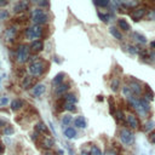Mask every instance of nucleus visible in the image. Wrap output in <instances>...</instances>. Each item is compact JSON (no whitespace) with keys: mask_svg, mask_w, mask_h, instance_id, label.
Masks as SVG:
<instances>
[{"mask_svg":"<svg viewBox=\"0 0 155 155\" xmlns=\"http://www.w3.org/2000/svg\"><path fill=\"white\" fill-rule=\"evenodd\" d=\"M72 123V116L70 115H63V118H62V124L64 125V126H67V125H69Z\"/></svg>","mask_w":155,"mask_h":155,"instance_id":"nucleus-28","label":"nucleus"},{"mask_svg":"<svg viewBox=\"0 0 155 155\" xmlns=\"http://www.w3.org/2000/svg\"><path fill=\"white\" fill-rule=\"evenodd\" d=\"M8 16H9V12L6 11V10H1V11H0V19H5Z\"/></svg>","mask_w":155,"mask_h":155,"instance_id":"nucleus-34","label":"nucleus"},{"mask_svg":"<svg viewBox=\"0 0 155 155\" xmlns=\"http://www.w3.org/2000/svg\"><path fill=\"white\" fill-rule=\"evenodd\" d=\"M90 154H91V155H102V152H101V149H99L97 145H92V147H91Z\"/></svg>","mask_w":155,"mask_h":155,"instance_id":"nucleus-26","label":"nucleus"},{"mask_svg":"<svg viewBox=\"0 0 155 155\" xmlns=\"http://www.w3.org/2000/svg\"><path fill=\"white\" fill-rule=\"evenodd\" d=\"M98 16H99V18L102 19L103 22H108V21H109V18H110L109 15H103V13H98Z\"/></svg>","mask_w":155,"mask_h":155,"instance_id":"nucleus-31","label":"nucleus"},{"mask_svg":"<svg viewBox=\"0 0 155 155\" xmlns=\"http://www.w3.org/2000/svg\"><path fill=\"white\" fill-rule=\"evenodd\" d=\"M145 15V10L143 9V8H138V9H134L131 13H130V16H131V18L133 19V21H139L141 18H142L143 16Z\"/></svg>","mask_w":155,"mask_h":155,"instance_id":"nucleus-8","label":"nucleus"},{"mask_svg":"<svg viewBox=\"0 0 155 155\" xmlns=\"http://www.w3.org/2000/svg\"><path fill=\"white\" fill-rule=\"evenodd\" d=\"M4 125H5V123H4V121L0 120V126H4Z\"/></svg>","mask_w":155,"mask_h":155,"instance_id":"nucleus-43","label":"nucleus"},{"mask_svg":"<svg viewBox=\"0 0 155 155\" xmlns=\"http://www.w3.org/2000/svg\"><path fill=\"white\" fill-rule=\"evenodd\" d=\"M64 136L67 137V138H69V139H72V138H74L76 136V131L73 129V127H68V129H65V131H64Z\"/></svg>","mask_w":155,"mask_h":155,"instance_id":"nucleus-21","label":"nucleus"},{"mask_svg":"<svg viewBox=\"0 0 155 155\" xmlns=\"http://www.w3.org/2000/svg\"><path fill=\"white\" fill-rule=\"evenodd\" d=\"M132 37L136 39V40H138L139 43H142V44H145L147 43V38L144 37V35H142L141 33H137V32H134L133 34H132Z\"/></svg>","mask_w":155,"mask_h":155,"instance_id":"nucleus-23","label":"nucleus"},{"mask_svg":"<svg viewBox=\"0 0 155 155\" xmlns=\"http://www.w3.org/2000/svg\"><path fill=\"white\" fill-rule=\"evenodd\" d=\"M118 23H119V27H120L121 29H124V30H126V32H129V30H130V24L127 23V21H126V19H124V18H120Z\"/></svg>","mask_w":155,"mask_h":155,"instance_id":"nucleus-22","label":"nucleus"},{"mask_svg":"<svg viewBox=\"0 0 155 155\" xmlns=\"http://www.w3.org/2000/svg\"><path fill=\"white\" fill-rule=\"evenodd\" d=\"M154 129V123L153 121H148V123L145 124V127H144V131H150Z\"/></svg>","mask_w":155,"mask_h":155,"instance_id":"nucleus-30","label":"nucleus"},{"mask_svg":"<svg viewBox=\"0 0 155 155\" xmlns=\"http://www.w3.org/2000/svg\"><path fill=\"white\" fill-rule=\"evenodd\" d=\"M28 1L27 0H21V1H18L15 6H13V12L15 13H21L23 11H25L28 9Z\"/></svg>","mask_w":155,"mask_h":155,"instance_id":"nucleus-7","label":"nucleus"},{"mask_svg":"<svg viewBox=\"0 0 155 155\" xmlns=\"http://www.w3.org/2000/svg\"><path fill=\"white\" fill-rule=\"evenodd\" d=\"M129 89L131 90V92L133 95H136V96H139L141 92H142V87H141V85L136 81H131L129 85Z\"/></svg>","mask_w":155,"mask_h":155,"instance_id":"nucleus-9","label":"nucleus"},{"mask_svg":"<svg viewBox=\"0 0 155 155\" xmlns=\"http://www.w3.org/2000/svg\"><path fill=\"white\" fill-rule=\"evenodd\" d=\"M109 33L110 34L115 38V39H118V40H121L123 39V35H121V33H120V30L118 29V28H115V27H110L109 28Z\"/></svg>","mask_w":155,"mask_h":155,"instance_id":"nucleus-17","label":"nucleus"},{"mask_svg":"<svg viewBox=\"0 0 155 155\" xmlns=\"http://www.w3.org/2000/svg\"><path fill=\"white\" fill-rule=\"evenodd\" d=\"M93 3L97 6H99V8H107V6L109 5L110 0H93Z\"/></svg>","mask_w":155,"mask_h":155,"instance_id":"nucleus-24","label":"nucleus"},{"mask_svg":"<svg viewBox=\"0 0 155 155\" xmlns=\"http://www.w3.org/2000/svg\"><path fill=\"white\" fill-rule=\"evenodd\" d=\"M126 121L129 126H131L132 129H138V120L136 119V116L132 115V114H129V115L126 116Z\"/></svg>","mask_w":155,"mask_h":155,"instance_id":"nucleus-10","label":"nucleus"},{"mask_svg":"<svg viewBox=\"0 0 155 155\" xmlns=\"http://www.w3.org/2000/svg\"><path fill=\"white\" fill-rule=\"evenodd\" d=\"M9 103V98L8 97H1L0 98V105H6Z\"/></svg>","mask_w":155,"mask_h":155,"instance_id":"nucleus-36","label":"nucleus"},{"mask_svg":"<svg viewBox=\"0 0 155 155\" xmlns=\"http://www.w3.org/2000/svg\"><path fill=\"white\" fill-rule=\"evenodd\" d=\"M65 101L67 103H72V104H75L78 98L75 97V95H73V93H68V95L65 96Z\"/></svg>","mask_w":155,"mask_h":155,"instance_id":"nucleus-25","label":"nucleus"},{"mask_svg":"<svg viewBox=\"0 0 155 155\" xmlns=\"http://www.w3.org/2000/svg\"><path fill=\"white\" fill-rule=\"evenodd\" d=\"M129 101H130V103L132 104V107L138 112L139 115H147V112L144 110L142 103H141V98H136L134 95H132V96L129 97Z\"/></svg>","mask_w":155,"mask_h":155,"instance_id":"nucleus-3","label":"nucleus"},{"mask_svg":"<svg viewBox=\"0 0 155 155\" xmlns=\"http://www.w3.org/2000/svg\"><path fill=\"white\" fill-rule=\"evenodd\" d=\"M4 150H5V145L0 143V154H3V153H4Z\"/></svg>","mask_w":155,"mask_h":155,"instance_id":"nucleus-40","label":"nucleus"},{"mask_svg":"<svg viewBox=\"0 0 155 155\" xmlns=\"http://www.w3.org/2000/svg\"><path fill=\"white\" fill-rule=\"evenodd\" d=\"M81 155H91V154H87L86 152H83V153H81Z\"/></svg>","mask_w":155,"mask_h":155,"instance_id":"nucleus-44","label":"nucleus"},{"mask_svg":"<svg viewBox=\"0 0 155 155\" xmlns=\"http://www.w3.org/2000/svg\"><path fill=\"white\" fill-rule=\"evenodd\" d=\"M144 97H145L147 101H153V98H154V93H153V91L149 89V87H147V92H145Z\"/></svg>","mask_w":155,"mask_h":155,"instance_id":"nucleus-27","label":"nucleus"},{"mask_svg":"<svg viewBox=\"0 0 155 155\" xmlns=\"http://www.w3.org/2000/svg\"><path fill=\"white\" fill-rule=\"evenodd\" d=\"M69 89V85L68 84H61L59 86H57L56 87V93L58 96H61V95H63V93Z\"/></svg>","mask_w":155,"mask_h":155,"instance_id":"nucleus-19","label":"nucleus"},{"mask_svg":"<svg viewBox=\"0 0 155 155\" xmlns=\"http://www.w3.org/2000/svg\"><path fill=\"white\" fill-rule=\"evenodd\" d=\"M104 155H116V154H115V153H113V152H107Z\"/></svg>","mask_w":155,"mask_h":155,"instance_id":"nucleus-41","label":"nucleus"},{"mask_svg":"<svg viewBox=\"0 0 155 155\" xmlns=\"http://www.w3.org/2000/svg\"><path fill=\"white\" fill-rule=\"evenodd\" d=\"M6 4H8V0H0V8H1V6H5Z\"/></svg>","mask_w":155,"mask_h":155,"instance_id":"nucleus-39","label":"nucleus"},{"mask_svg":"<svg viewBox=\"0 0 155 155\" xmlns=\"http://www.w3.org/2000/svg\"><path fill=\"white\" fill-rule=\"evenodd\" d=\"M74 124H75L76 127H80V129H85L86 127V121L83 116H78L75 120H74Z\"/></svg>","mask_w":155,"mask_h":155,"instance_id":"nucleus-18","label":"nucleus"},{"mask_svg":"<svg viewBox=\"0 0 155 155\" xmlns=\"http://www.w3.org/2000/svg\"><path fill=\"white\" fill-rule=\"evenodd\" d=\"M120 141L123 142L124 144H132L133 143V141H134V136H133V133L130 131V130H121L120 131Z\"/></svg>","mask_w":155,"mask_h":155,"instance_id":"nucleus-4","label":"nucleus"},{"mask_svg":"<svg viewBox=\"0 0 155 155\" xmlns=\"http://www.w3.org/2000/svg\"><path fill=\"white\" fill-rule=\"evenodd\" d=\"M29 73H30V75L33 76H38L40 75V74L43 73L44 70V65L41 62H33L30 65H29V68H28Z\"/></svg>","mask_w":155,"mask_h":155,"instance_id":"nucleus-6","label":"nucleus"},{"mask_svg":"<svg viewBox=\"0 0 155 155\" xmlns=\"http://www.w3.org/2000/svg\"><path fill=\"white\" fill-rule=\"evenodd\" d=\"M35 130L39 133H45L46 136H49V129L44 123H38L37 126H35Z\"/></svg>","mask_w":155,"mask_h":155,"instance_id":"nucleus-14","label":"nucleus"},{"mask_svg":"<svg viewBox=\"0 0 155 155\" xmlns=\"http://www.w3.org/2000/svg\"><path fill=\"white\" fill-rule=\"evenodd\" d=\"M23 105H24V102H23V101L16 98V99H13L12 102H11V109H12L13 112H17V110L21 109Z\"/></svg>","mask_w":155,"mask_h":155,"instance_id":"nucleus-13","label":"nucleus"},{"mask_svg":"<svg viewBox=\"0 0 155 155\" xmlns=\"http://www.w3.org/2000/svg\"><path fill=\"white\" fill-rule=\"evenodd\" d=\"M33 1H34V3H40L41 0H33Z\"/></svg>","mask_w":155,"mask_h":155,"instance_id":"nucleus-45","label":"nucleus"},{"mask_svg":"<svg viewBox=\"0 0 155 155\" xmlns=\"http://www.w3.org/2000/svg\"><path fill=\"white\" fill-rule=\"evenodd\" d=\"M0 83H1V79H0Z\"/></svg>","mask_w":155,"mask_h":155,"instance_id":"nucleus-46","label":"nucleus"},{"mask_svg":"<svg viewBox=\"0 0 155 155\" xmlns=\"http://www.w3.org/2000/svg\"><path fill=\"white\" fill-rule=\"evenodd\" d=\"M63 79H64V74L63 73H58L57 75L53 78L52 80V85H55V86H59L61 84L63 83Z\"/></svg>","mask_w":155,"mask_h":155,"instance_id":"nucleus-16","label":"nucleus"},{"mask_svg":"<svg viewBox=\"0 0 155 155\" xmlns=\"http://www.w3.org/2000/svg\"><path fill=\"white\" fill-rule=\"evenodd\" d=\"M15 35H16V28L11 27V28L6 29V32H5V37H6V39H8V40H12L13 38H15Z\"/></svg>","mask_w":155,"mask_h":155,"instance_id":"nucleus-20","label":"nucleus"},{"mask_svg":"<svg viewBox=\"0 0 155 155\" xmlns=\"http://www.w3.org/2000/svg\"><path fill=\"white\" fill-rule=\"evenodd\" d=\"M41 34H43V29H41V27L38 25V24L33 25V27H29V28L27 29V32H25L27 38H28L29 40H33V41L37 40V39H39L40 37H41Z\"/></svg>","mask_w":155,"mask_h":155,"instance_id":"nucleus-2","label":"nucleus"},{"mask_svg":"<svg viewBox=\"0 0 155 155\" xmlns=\"http://www.w3.org/2000/svg\"><path fill=\"white\" fill-rule=\"evenodd\" d=\"M110 86H112L110 89H112L113 91H116V90H118V87H119V81H118V80H114Z\"/></svg>","mask_w":155,"mask_h":155,"instance_id":"nucleus-32","label":"nucleus"},{"mask_svg":"<svg viewBox=\"0 0 155 155\" xmlns=\"http://www.w3.org/2000/svg\"><path fill=\"white\" fill-rule=\"evenodd\" d=\"M29 52H28V46L22 45L17 49V61L19 63H24L27 59H28Z\"/></svg>","mask_w":155,"mask_h":155,"instance_id":"nucleus-5","label":"nucleus"},{"mask_svg":"<svg viewBox=\"0 0 155 155\" xmlns=\"http://www.w3.org/2000/svg\"><path fill=\"white\" fill-rule=\"evenodd\" d=\"M13 132H15V130H13L12 127H9V126L5 127V130H4V133L6 134V136H8V134H12Z\"/></svg>","mask_w":155,"mask_h":155,"instance_id":"nucleus-33","label":"nucleus"},{"mask_svg":"<svg viewBox=\"0 0 155 155\" xmlns=\"http://www.w3.org/2000/svg\"><path fill=\"white\" fill-rule=\"evenodd\" d=\"M115 116H116L118 120H124V113L121 112V110H118V112L115 113Z\"/></svg>","mask_w":155,"mask_h":155,"instance_id":"nucleus-35","label":"nucleus"},{"mask_svg":"<svg viewBox=\"0 0 155 155\" xmlns=\"http://www.w3.org/2000/svg\"><path fill=\"white\" fill-rule=\"evenodd\" d=\"M45 85L44 84H38L34 86V89H33V95H34L35 97H39V96H41L43 93L45 92Z\"/></svg>","mask_w":155,"mask_h":155,"instance_id":"nucleus-11","label":"nucleus"},{"mask_svg":"<svg viewBox=\"0 0 155 155\" xmlns=\"http://www.w3.org/2000/svg\"><path fill=\"white\" fill-rule=\"evenodd\" d=\"M43 147L45 148V149H51V148L55 145V141H53L51 137H45L43 139Z\"/></svg>","mask_w":155,"mask_h":155,"instance_id":"nucleus-15","label":"nucleus"},{"mask_svg":"<svg viewBox=\"0 0 155 155\" xmlns=\"http://www.w3.org/2000/svg\"><path fill=\"white\" fill-rule=\"evenodd\" d=\"M30 49L33 52H40L44 49V44H43V41H40V40H34L30 45Z\"/></svg>","mask_w":155,"mask_h":155,"instance_id":"nucleus-12","label":"nucleus"},{"mask_svg":"<svg viewBox=\"0 0 155 155\" xmlns=\"http://www.w3.org/2000/svg\"><path fill=\"white\" fill-rule=\"evenodd\" d=\"M64 109H65V110H68V112H75V110H76V107H75V104L67 103V104L64 105Z\"/></svg>","mask_w":155,"mask_h":155,"instance_id":"nucleus-29","label":"nucleus"},{"mask_svg":"<svg viewBox=\"0 0 155 155\" xmlns=\"http://www.w3.org/2000/svg\"><path fill=\"white\" fill-rule=\"evenodd\" d=\"M48 19H49L48 13H46L44 10H41V9H35L32 13V21L34 22L35 24H38V25L46 23L48 22Z\"/></svg>","mask_w":155,"mask_h":155,"instance_id":"nucleus-1","label":"nucleus"},{"mask_svg":"<svg viewBox=\"0 0 155 155\" xmlns=\"http://www.w3.org/2000/svg\"><path fill=\"white\" fill-rule=\"evenodd\" d=\"M29 81H30V78H28V76H27L25 78V83H23V89H27V87H28V85H29Z\"/></svg>","mask_w":155,"mask_h":155,"instance_id":"nucleus-38","label":"nucleus"},{"mask_svg":"<svg viewBox=\"0 0 155 155\" xmlns=\"http://www.w3.org/2000/svg\"><path fill=\"white\" fill-rule=\"evenodd\" d=\"M149 141H150V143L155 144V132H152L149 134Z\"/></svg>","mask_w":155,"mask_h":155,"instance_id":"nucleus-37","label":"nucleus"},{"mask_svg":"<svg viewBox=\"0 0 155 155\" xmlns=\"http://www.w3.org/2000/svg\"><path fill=\"white\" fill-rule=\"evenodd\" d=\"M150 46L155 49V41H152V43H150Z\"/></svg>","mask_w":155,"mask_h":155,"instance_id":"nucleus-42","label":"nucleus"}]
</instances>
